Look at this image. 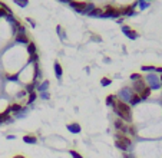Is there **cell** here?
I'll return each instance as SVG.
<instances>
[{"mask_svg":"<svg viewBox=\"0 0 162 158\" xmlns=\"http://www.w3.org/2000/svg\"><path fill=\"white\" fill-rule=\"evenodd\" d=\"M113 111L115 114L125 122H131L132 121V114H131V108L126 102H123L121 99H116L115 105H113Z\"/></svg>","mask_w":162,"mask_h":158,"instance_id":"6da1fadb","label":"cell"},{"mask_svg":"<svg viewBox=\"0 0 162 158\" xmlns=\"http://www.w3.org/2000/svg\"><path fill=\"white\" fill-rule=\"evenodd\" d=\"M146 80H148V83H149L148 86H149L151 89H158V88L161 86V80L157 78L154 74H149V75L146 76Z\"/></svg>","mask_w":162,"mask_h":158,"instance_id":"7a4b0ae2","label":"cell"},{"mask_svg":"<svg viewBox=\"0 0 162 158\" xmlns=\"http://www.w3.org/2000/svg\"><path fill=\"white\" fill-rule=\"evenodd\" d=\"M145 88H146V85H145V82H144L142 79L135 80V82H133V86H132V89H133V92H135L136 95H141V93L144 92Z\"/></svg>","mask_w":162,"mask_h":158,"instance_id":"3957f363","label":"cell"},{"mask_svg":"<svg viewBox=\"0 0 162 158\" xmlns=\"http://www.w3.org/2000/svg\"><path fill=\"white\" fill-rule=\"evenodd\" d=\"M118 16H121L119 9H115V7H112V6H108V7L105 9V16H103V17H118Z\"/></svg>","mask_w":162,"mask_h":158,"instance_id":"277c9868","label":"cell"},{"mask_svg":"<svg viewBox=\"0 0 162 158\" xmlns=\"http://www.w3.org/2000/svg\"><path fill=\"white\" fill-rule=\"evenodd\" d=\"M119 96L123 99V102H125V101H128V102H129V101H131V98L133 96V93H132V91H131L129 88H123L121 92H119Z\"/></svg>","mask_w":162,"mask_h":158,"instance_id":"5b68a950","label":"cell"},{"mask_svg":"<svg viewBox=\"0 0 162 158\" xmlns=\"http://www.w3.org/2000/svg\"><path fill=\"white\" fill-rule=\"evenodd\" d=\"M86 4L87 3H82V1H70V6L78 12V13H85V9H86Z\"/></svg>","mask_w":162,"mask_h":158,"instance_id":"8992f818","label":"cell"},{"mask_svg":"<svg viewBox=\"0 0 162 158\" xmlns=\"http://www.w3.org/2000/svg\"><path fill=\"white\" fill-rule=\"evenodd\" d=\"M115 128H116L118 131H121V134H126L129 126L125 125V122H123L122 119H116V121H115Z\"/></svg>","mask_w":162,"mask_h":158,"instance_id":"52a82bcc","label":"cell"},{"mask_svg":"<svg viewBox=\"0 0 162 158\" xmlns=\"http://www.w3.org/2000/svg\"><path fill=\"white\" fill-rule=\"evenodd\" d=\"M90 17H103L105 16V10L103 9H99V7H95L90 13H89Z\"/></svg>","mask_w":162,"mask_h":158,"instance_id":"ba28073f","label":"cell"},{"mask_svg":"<svg viewBox=\"0 0 162 158\" xmlns=\"http://www.w3.org/2000/svg\"><path fill=\"white\" fill-rule=\"evenodd\" d=\"M116 139H118V141H121V142H123L125 145L131 147V139H129L125 134H121V132H119V134H116Z\"/></svg>","mask_w":162,"mask_h":158,"instance_id":"9c48e42d","label":"cell"},{"mask_svg":"<svg viewBox=\"0 0 162 158\" xmlns=\"http://www.w3.org/2000/svg\"><path fill=\"white\" fill-rule=\"evenodd\" d=\"M16 40H17L19 43H26V45L30 43L29 39H27V36H26V33H17V35H16Z\"/></svg>","mask_w":162,"mask_h":158,"instance_id":"30bf717a","label":"cell"},{"mask_svg":"<svg viewBox=\"0 0 162 158\" xmlns=\"http://www.w3.org/2000/svg\"><path fill=\"white\" fill-rule=\"evenodd\" d=\"M68 129H69L72 134H79V132H81V125H79V124H69V125H68Z\"/></svg>","mask_w":162,"mask_h":158,"instance_id":"8fae6325","label":"cell"},{"mask_svg":"<svg viewBox=\"0 0 162 158\" xmlns=\"http://www.w3.org/2000/svg\"><path fill=\"white\" fill-rule=\"evenodd\" d=\"M132 9H133V6H129V7H122V9H119V13H121L122 16H128V14H133Z\"/></svg>","mask_w":162,"mask_h":158,"instance_id":"7c38bea8","label":"cell"},{"mask_svg":"<svg viewBox=\"0 0 162 158\" xmlns=\"http://www.w3.org/2000/svg\"><path fill=\"white\" fill-rule=\"evenodd\" d=\"M23 141H25L26 144H36V142H38V138L33 137V135H25V137H23Z\"/></svg>","mask_w":162,"mask_h":158,"instance_id":"4fadbf2b","label":"cell"},{"mask_svg":"<svg viewBox=\"0 0 162 158\" xmlns=\"http://www.w3.org/2000/svg\"><path fill=\"white\" fill-rule=\"evenodd\" d=\"M62 66L59 65V62H55V74H56V78H62Z\"/></svg>","mask_w":162,"mask_h":158,"instance_id":"5bb4252c","label":"cell"},{"mask_svg":"<svg viewBox=\"0 0 162 158\" xmlns=\"http://www.w3.org/2000/svg\"><path fill=\"white\" fill-rule=\"evenodd\" d=\"M7 119H10V109L7 108L3 114H0V122H6Z\"/></svg>","mask_w":162,"mask_h":158,"instance_id":"9a60e30c","label":"cell"},{"mask_svg":"<svg viewBox=\"0 0 162 158\" xmlns=\"http://www.w3.org/2000/svg\"><path fill=\"white\" fill-rule=\"evenodd\" d=\"M27 52H29V55H30V56H33V55H38V53H36V45L30 42V43L27 45Z\"/></svg>","mask_w":162,"mask_h":158,"instance_id":"2e32d148","label":"cell"},{"mask_svg":"<svg viewBox=\"0 0 162 158\" xmlns=\"http://www.w3.org/2000/svg\"><path fill=\"white\" fill-rule=\"evenodd\" d=\"M115 145H116V148H119V150H122L123 153H126L128 151V145H125L123 142H121V141H118V139H115Z\"/></svg>","mask_w":162,"mask_h":158,"instance_id":"e0dca14e","label":"cell"},{"mask_svg":"<svg viewBox=\"0 0 162 158\" xmlns=\"http://www.w3.org/2000/svg\"><path fill=\"white\" fill-rule=\"evenodd\" d=\"M142 99H141V96L139 95H136V93H133V96L131 98V101H129V104L131 105H136V104H139Z\"/></svg>","mask_w":162,"mask_h":158,"instance_id":"ac0fdd59","label":"cell"},{"mask_svg":"<svg viewBox=\"0 0 162 158\" xmlns=\"http://www.w3.org/2000/svg\"><path fill=\"white\" fill-rule=\"evenodd\" d=\"M125 35H126L129 39H132V40H135L136 38H138V33H136L135 30H131V29H129V30H126V32H125Z\"/></svg>","mask_w":162,"mask_h":158,"instance_id":"d6986e66","label":"cell"},{"mask_svg":"<svg viewBox=\"0 0 162 158\" xmlns=\"http://www.w3.org/2000/svg\"><path fill=\"white\" fill-rule=\"evenodd\" d=\"M149 95H151V88H149V86H146V88L144 89V92H142L139 96H141V99H146Z\"/></svg>","mask_w":162,"mask_h":158,"instance_id":"ffe728a7","label":"cell"},{"mask_svg":"<svg viewBox=\"0 0 162 158\" xmlns=\"http://www.w3.org/2000/svg\"><path fill=\"white\" fill-rule=\"evenodd\" d=\"M115 102H116V96H113V95H109L108 98H106V104L108 105H115Z\"/></svg>","mask_w":162,"mask_h":158,"instance_id":"44dd1931","label":"cell"},{"mask_svg":"<svg viewBox=\"0 0 162 158\" xmlns=\"http://www.w3.org/2000/svg\"><path fill=\"white\" fill-rule=\"evenodd\" d=\"M9 109H10V112H12V111H13V112H19V111H22V106H20L19 104H13V105L9 106Z\"/></svg>","mask_w":162,"mask_h":158,"instance_id":"7402d4cb","label":"cell"},{"mask_svg":"<svg viewBox=\"0 0 162 158\" xmlns=\"http://www.w3.org/2000/svg\"><path fill=\"white\" fill-rule=\"evenodd\" d=\"M0 7H1V9H3V10H4V12H6L7 14H12V10L9 9V6H7L6 3H3V1H0Z\"/></svg>","mask_w":162,"mask_h":158,"instance_id":"603a6c76","label":"cell"},{"mask_svg":"<svg viewBox=\"0 0 162 158\" xmlns=\"http://www.w3.org/2000/svg\"><path fill=\"white\" fill-rule=\"evenodd\" d=\"M14 3H16V4H19L20 7H26V6H27V3H29V0H14Z\"/></svg>","mask_w":162,"mask_h":158,"instance_id":"cb8c5ba5","label":"cell"},{"mask_svg":"<svg viewBox=\"0 0 162 158\" xmlns=\"http://www.w3.org/2000/svg\"><path fill=\"white\" fill-rule=\"evenodd\" d=\"M93 9H95V6H93L92 3H87V4H86V9H85V13H86V14H89Z\"/></svg>","mask_w":162,"mask_h":158,"instance_id":"d4e9b609","label":"cell"},{"mask_svg":"<svg viewBox=\"0 0 162 158\" xmlns=\"http://www.w3.org/2000/svg\"><path fill=\"white\" fill-rule=\"evenodd\" d=\"M36 86H38V82H36V83H29V85H27V86H26V91H27V92H30V93H32V92H33V89H35V88H36Z\"/></svg>","mask_w":162,"mask_h":158,"instance_id":"484cf974","label":"cell"},{"mask_svg":"<svg viewBox=\"0 0 162 158\" xmlns=\"http://www.w3.org/2000/svg\"><path fill=\"white\" fill-rule=\"evenodd\" d=\"M100 83H102L103 86H109V85L112 83V80H111V79H108V78H102L100 79Z\"/></svg>","mask_w":162,"mask_h":158,"instance_id":"4316f807","label":"cell"},{"mask_svg":"<svg viewBox=\"0 0 162 158\" xmlns=\"http://www.w3.org/2000/svg\"><path fill=\"white\" fill-rule=\"evenodd\" d=\"M36 96H38V95H36L35 92H32V93L29 95V99H27V104H32V102H33V101L36 99Z\"/></svg>","mask_w":162,"mask_h":158,"instance_id":"83f0119b","label":"cell"},{"mask_svg":"<svg viewBox=\"0 0 162 158\" xmlns=\"http://www.w3.org/2000/svg\"><path fill=\"white\" fill-rule=\"evenodd\" d=\"M141 69H142L144 72H152V71H155V68H154V66H142Z\"/></svg>","mask_w":162,"mask_h":158,"instance_id":"f1b7e54d","label":"cell"},{"mask_svg":"<svg viewBox=\"0 0 162 158\" xmlns=\"http://www.w3.org/2000/svg\"><path fill=\"white\" fill-rule=\"evenodd\" d=\"M131 79L135 82V80H139V79H142V76H141V74H133V75H131Z\"/></svg>","mask_w":162,"mask_h":158,"instance_id":"f546056e","label":"cell"},{"mask_svg":"<svg viewBox=\"0 0 162 158\" xmlns=\"http://www.w3.org/2000/svg\"><path fill=\"white\" fill-rule=\"evenodd\" d=\"M70 155H72L73 158H83L79 153H76V151H73V150H70Z\"/></svg>","mask_w":162,"mask_h":158,"instance_id":"4dcf8cb0","label":"cell"},{"mask_svg":"<svg viewBox=\"0 0 162 158\" xmlns=\"http://www.w3.org/2000/svg\"><path fill=\"white\" fill-rule=\"evenodd\" d=\"M29 62H35V63H36V62H38V55L30 56V58H29Z\"/></svg>","mask_w":162,"mask_h":158,"instance_id":"1f68e13d","label":"cell"},{"mask_svg":"<svg viewBox=\"0 0 162 158\" xmlns=\"http://www.w3.org/2000/svg\"><path fill=\"white\" fill-rule=\"evenodd\" d=\"M17 78H19L17 75H7V79L9 80H17Z\"/></svg>","mask_w":162,"mask_h":158,"instance_id":"d6a6232c","label":"cell"},{"mask_svg":"<svg viewBox=\"0 0 162 158\" xmlns=\"http://www.w3.org/2000/svg\"><path fill=\"white\" fill-rule=\"evenodd\" d=\"M47 85H49V82H47V80H44V82H43V83H42V86H40V88H39V89H40V91H44V89H46V86H47Z\"/></svg>","mask_w":162,"mask_h":158,"instance_id":"836d02e7","label":"cell"},{"mask_svg":"<svg viewBox=\"0 0 162 158\" xmlns=\"http://www.w3.org/2000/svg\"><path fill=\"white\" fill-rule=\"evenodd\" d=\"M25 93H26L25 91H22V92H19V93H17V98H22V96H23Z\"/></svg>","mask_w":162,"mask_h":158,"instance_id":"e575fe53","label":"cell"},{"mask_svg":"<svg viewBox=\"0 0 162 158\" xmlns=\"http://www.w3.org/2000/svg\"><path fill=\"white\" fill-rule=\"evenodd\" d=\"M155 71H157V72H159V74H162V68H155Z\"/></svg>","mask_w":162,"mask_h":158,"instance_id":"d590c367","label":"cell"},{"mask_svg":"<svg viewBox=\"0 0 162 158\" xmlns=\"http://www.w3.org/2000/svg\"><path fill=\"white\" fill-rule=\"evenodd\" d=\"M42 98H44V99H46V98H49V93H43V95H42Z\"/></svg>","mask_w":162,"mask_h":158,"instance_id":"8d00e7d4","label":"cell"},{"mask_svg":"<svg viewBox=\"0 0 162 158\" xmlns=\"http://www.w3.org/2000/svg\"><path fill=\"white\" fill-rule=\"evenodd\" d=\"M7 139H14V135H7Z\"/></svg>","mask_w":162,"mask_h":158,"instance_id":"74e56055","label":"cell"},{"mask_svg":"<svg viewBox=\"0 0 162 158\" xmlns=\"http://www.w3.org/2000/svg\"><path fill=\"white\" fill-rule=\"evenodd\" d=\"M123 158H133V157H131L129 154H123Z\"/></svg>","mask_w":162,"mask_h":158,"instance_id":"f35d334b","label":"cell"},{"mask_svg":"<svg viewBox=\"0 0 162 158\" xmlns=\"http://www.w3.org/2000/svg\"><path fill=\"white\" fill-rule=\"evenodd\" d=\"M60 1H65V3H70L72 0H60Z\"/></svg>","mask_w":162,"mask_h":158,"instance_id":"ab89813d","label":"cell"},{"mask_svg":"<svg viewBox=\"0 0 162 158\" xmlns=\"http://www.w3.org/2000/svg\"><path fill=\"white\" fill-rule=\"evenodd\" d=\"M14 158H25V157H22V155H17V157H14Z\"/></svg>","mask_w":162,"mask_h":158,"instance_id":"60d3db41","label":"cell"},{"mask_svg":"<svg viewBox=\"0 0 162 158\" xmlns=\"http://www.w3.org/2000/svg\"><path fill=\"white\" fill-rule=\"evenodd\" d=\"M159 80H161V85H162V75H161V79H159Z\"/></svg>","mask_w":162,"mask_h":158,"instance_id":"b9f144b4","label":"cell"},{"mask_svg":"<svg viewBox=\"0 0 162 158\" xmlns=\"http://www.w3.org/2000/svg\"><path fill=\"white\" fill-rule=\"evenodd\" d=\"M0 10H1V9H0Z\"/></svg>","mask_w":162,"mask_h":158,"instance_id":"7bdbcfd3","label":"cell"}]
</instances>
